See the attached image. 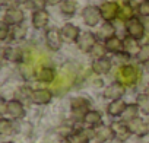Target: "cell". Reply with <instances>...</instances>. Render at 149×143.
<instances>
[{
  "label": "cell",
  "instance_id": "cell-24",
  "mask_svg": "<svg viewBox=\"0 0 149 143\" xmlns=\"http://www.w3.org/2000/svg\"><path fill=\"white\" fill-rule=\"evenodd\" d=\"M114 35H116V28H114L113 22H105V21H104V24L98 28V32H97L98 40H101V41L105 42L107 40L113 38Z\"/></svg>",
  "mask_w": 149,
  "mask_h": 143
},
{
  "label": "cell",
  "instance_id": "cell-25",
  "mask_svg": "<svg viewBox=\"0 0 149 143\" xmlns=\"http://www.w3.org/2000/svg\"><path fill=\"white\" fill-rule=\"evenodd\" d=\"M58 8H60L61 15H64L67 18H72L78 12V2L76 0H63Z\"/></svg>",
  "mask_w": 149,
  "mask_h": 143
},
{
  "label": "cell",
  "instance_id": "cell-28",
  "mask_svg": "<svg viewBox=\"0 0 149 143\" xmlns=\"http://www.w3.org/2000/svg\"><path fill=\"white\" fill-rule=\"evenodd\" d=\"M32 92H34V89H31L28 85H21V86H18L16 91H15V99H18V101H21V102L31 101Z\"/></svg>",
  "mask_w": 149,
  "mask_h": 143
},
{
  "label": "cell",
  "instance_id": "cell-2",
  "mask_svg": "<svg viewBox=\"0 0 149 143\" xmlns=\"http://www.w3.org/2000/svg\"><path fill=\"white\" fill-rule=\"evenodd\" d=\"M74 78H76V75H74V72L69 67V66H64L58 73H57V78L56 81L53 82V86H54V91L57 94H64L67 92L73 82H74Z\"/></svg>",
  "mask_w": 149,
  "mask_h": 143
},
{
  "label": "cell",
  "instance_id": "cell-46",
  "mask_svg": "<svg viewBox=\"0 0 149 143\" xmlns=\"http://www.w3.org/2000/svg\"><path fill=\"white\" fill-rule=\"evenodd\" d=\"M89 143H91V142H89Z\"/></svg>",
  "mask_w": 149,
  "mask_h": 143
},
{
  "label": "cell",
  "instance_id": "cell-44",
  "mask_svg": "<svg viewBox=\"0 0 149 143\" xmlns=\"http://www.w3.org/2000/svg\"><path fill=\"white\" fill-rule=\"evenodd\" d=\"M146 38H148V42H149V31L146 32Z\"/></svg>",
  "mask_w": 149,
  "mask_h": 143
},
{
  "label": "cell",
  "instance_id": "cell-37",
  "mask_svg": "<svg viewBox=\"0 0 149 143\" xmlns=\"http://www.w3.org/2000/svg\"><path fill=\"white\" fill-rule=\"evenodd\" d=\"M10 31H12V26L2 22V25H0V41L10 40Z\"/></svg>",
  "mask_w": 149,
  "mask_h": 143
},
{
  "label": "cell",
  "instance_id": "cell-16",
  "mask_svg": "<svg viewBox=\"0 0 149 143\" xmlns=\"http://www.w3.org/2000/svg\"><path fill=\"white\" fill-rule=\"evenodd\" d=\"M50 22V13L42 9V10H35L31 15V24L35 29H45Z\"/></svg>",
  "mask_w": 149,
  "mask_h": 143
},
{
  "label": "cell",
  "instance_id": "cell-43",
  "mask_svg": "<svg viewBox=\"0 0 149 143\" xmlns=\"http://www.w3.org/2000/svg\"><path fill=\"white\" fill-rule=\"evenodd\" d=\"M145 69H146V72L149 73V63H146V64H145Z\"/></svg>",
  "mask_w": 149,
  "mask_h": 143
},
{
  "label": "cell",
  "instance_id": "cell-10",
  "mask_svg": "<svg viewBox=\"0 0 149 143\" xmlns=\"http://www.w3.org/2000/svg\"><path fill=\"white\" fill-rule=\"evenodd\" d=\"M124 94H126V86L121 85L120 82H113L104 88L102 96L108 101H114V99H121Z\"/></svg>",
  "mask_w": 149,
  "mask_h": 143
},
{
  "label": "cell",
  "instance_id": "cell-8",
  "mask_svg": "<svg viewBox=\"0 0 149 143\" xmlns=\"http://www.w3.org/2000/svg\"><path fill=\"white\" fill-rule=\"evenodd\" d=\"M98 42V37L97 34L91 32V31H82L81 37L78 38L76 41V45L78 48L82 51V53H91V50L94 48V45Z\"/></svg>",
  "mask_w": 149,
  "mask_h": 143
},
{
  "label": "cell",
  "instance_id": "cell-18",
  "mask_svg": "<svg viewBox=\"0 0 149 143\" xmlns=\"http://www.w3.org/2000/svg\"><path fill=\"white\" fill-rule=\"evenodd\" d=\"M111 128H113V131H114V137L118 140V142H126V140H129V137H130V134H132V131H130V128H129V124L126 123V121H114L113 124H111Z\"/></svg>",
  "mask_w": 149,
  "mask_h": 143
},
{
  "label": "cell",
  "instance_id": "cell-7",
  "mask_svg": "<svg viewBox=\"0 0 149 143\" xmlns=\"http://www.w3.org/2000/svg\"><path fill=\"white\" fill-rule=\"evenodd\" d=\"M45 45H47V48L48 50H51V51H58L60 48H61V45H63V37H61V32H60V29H57V28H48L47 31H45Z\"/></svg>",
  "mask_w": 149,
  "mask_h": 143
},
{
  "label": "cell",
  "instance_id": "cell-21",
  "mask_svg": "<svg viewBox=\"0 0 149 143\" xmlns=\"http://www.w3.org/2000/svg\"><path fill=\"white\" fill-rule=\"evenodd\" d=\"M82 121H84L88 127L97 128V127L102 126V115H101V112L97 111V110H88V111L84 114Z\"/></svg>",
  "mask_w": 149,
  "mask_h": 143
},
{
  "label": "cell",
  "instance_id": "cell-30",
  "mask_svg": "<svg viewBox=\"0 0 149 143\" xmlns=\"http://www.w3.org/2000/svg\"><path fill=\"white\" fill-rule=\"evenodd\" d=\"M139 112H140V108L137 107V104H127V107H126V110H124V112L121 115V120L129 123V121L137 118Z\"/></svg>",
  "mask_w": 149,
  "mask_h": 143
},
{
  "label": "cell",
  "instance_id": "cell-31",
  "mask_svg": "<svg viewBox=\"0 0 149 143\" xmlns=\"http://www.w3.org/2000/svg\"><path fill=\"white\" fill-rule=\"evenodd\" d=\"M26 26L24 24L21 25H15L12 26V31H10V41H15V42H19V41H24L25 37H26Z\"/></svg>",
  "mask_w": 149,
  "mask_h": 143
},
{
  "label": "cell",
  "instance_id": "cell-26",
  "mask_svg": "<svg viewBox=\"0 0 149 143\" xmlns=\"http://www.w3.org/2000/svg\"><path fill=\"white\" fill-rule=\"evenodd\" d=\"M114 137V131L111 128V126H100L95 128V139L100 142V143H104V142H108Z\"/></svg>",
  "mask_w": 149,
  "mask_h": 143
},
{
  "label": "cell",
  "instance_id": "cell-39",
  "mask_svg": "<svg viewBox=\"0 0 149 143\" xmlns=\"http://www.w3.org/2000/svg\"><path fill=\"white\" fill-rule=\"evenodd\" d=\"M61 2H63V0H47V3H48L50 6H57V5L60 6Z\"/></svg>",
  "mask_w": 149,
  "mask_h": 143
},
{
  "label": "cell",
  "instance_id": "cell-13",
  "mask_svg": "<svg viewBox=\"0 0 149 143\" xmlns=\"http://www.w3.org/2000/svg\"><path fill=\"white\" fill-rule=\"evenodd\" d=\"M57 78V72L51 67V66H41L37 69V73H35V79L38 82L42 83H53Z\"/></svg>",
  "mask_w": 149,
  "mask_h": 143
},
{
  "label": "cell",
  "instance_id": "cell-35",
  "mask_svg": "<svg viewBox=\"0 0 149 143\" xmlns=\"http://www.w3.org/2000/svg\"><path fill=\"white\" fill-rule=\"evenodd\" d=\"M136 12L140 18H149V0H140L136 6Z\"/></svg>",
  "mask_w": 149,
  "mask_h": 143
},
{
  "label": "cell",
  "instance_id": "cell-9",
  "mask_svg": "<svg viewBox=\"0 0 149 143\" xmlns=\"http://www.w3.org/2000/svg\"><path fill=\"white\" fill-rule=\"evenodd\" d=\"M10 120H21L25 117V107L24 102L18 101V99H9L6 102V114Z\"/></svg>",
  "mask_w": 149,
  "mask_h": 143
},
{
  "label": "cell",
  "instance_id": "cell-1",
  "mask_svg": "<svg viewBox=\"0 0 149 143\" xmlns=\"http://www.w3.org/2000/svg\"><path fill=\"white\" fill-rule=\"evenodd\" d=\"M116 79L124 86H133L142 79V70L134 64L120 66L116 72Z\"/></svg>",
  "mask_w": 149,
  "mask_h": 143
},
{
  "label": "cell",
  "instance_id": "cell-19",
  "mask_svg": "<svg viewBox=\"0 0 149 143\" xmlns=\"http://www.w3.org/2000/svg\"><path fill=\"white\" fill-rule=\"evenodd\" d=\"M89 107H91V102L85 96H74L70 99V108H72L73 114H81L84 117V114L88 110H91Z\"/></svg>",
  "mask_w": 149,
  "mask_h": 143
},
{
  "label": "cell",
  "instance_id": "cell-45",
  "mask_svg": "<svg viewBox=\"0 0 149 143\" xmlns=\"http://www.w3.org/2000/svg\"><path fill=\"white\" fill-rule=\"evenodd\" d=\"M6 143H13V142H6Z\"/></svg>",
  "mask_w": 149,
  "mask_h": 143
},
{
  "label": "cell",
  "instance_id": "cell-6",
  "mask_svg": "<svg viewBox=\"0 0 149 143\" xmlns=\"http://www.w3.org/2000/svg\"><path fill=\"white\" fill-rule=\"evenodd\" d=\"M100 10L102 15V21L105 22H113L118 19V12H120V5L113 0H107L100 5Z\"/></svg>",
  "mask_w": 149,
  "mask_h": 143
},
{
  "label": "cell",
  "instance_id": "cell-11",
  "mask_svg": "<svg viewBox=\"0 0 149 143\" xmlns=\"http://www.w3.org/2000/svg\"><path fill=\"white\" fill-rule=\"evenodd\" d=\"M60 32H61V37L66 42H76L78 38L81 37V29L78 25H74V24H64L61 28H60Z\"/></svg>",
  "mask_w": 149,
  "mask_h": 143
},
{
  "label": "cell",
  "instance_id": "cell-20",
  "mask_svg": "<svg viewBox=\"0 0 149 143\" xmlns=\"http://www.w3.org/2000/svg\"><path fill=\"white\" fill-rule=\"evenodd\" d=\"M127 124H129V128H130L132 134H136V136L140 137V136H146V134L149 133V123L145 121V120L140 118V117H137V118L129 121Z\"/></svg>",
  "mask_w": 149,
  "mask_h": 143
},
{
  "label": "cell",
  "instance_id": "cell-3",
  "mask_svg": "<svg viewBox=\"0 0 149 143\" xmlns=\"http://www.w3.org/2000/svg\"><path fill=\"white\" fill-rule=\"evenodd\" d=\"M25 21V12L21 6L18 5H10L5 9V13H3V22L10 25V26H15V25H21L24 24Z\"/></svg>",
  "mask_w": 149,
  "mask_h": 143
},
{
  "label": "cell",
  "instance_id": "cell-5",
  "mask_svg": "<svg viewBox=\"0 0 149 143\" xmlns=\"http://www.w3.org/2000/svg\"><path fill=\"white\" fill-rule=\"evenodd\" d=\"M124 26H126V34L129 37H133V38H136L139 41L143 37H146V26L140 21V18H137V16H133L132 19L124 22Z\"/></svg>",
  "mask_w": 149,
  "mask_h": 143
},
{
  "label": "cell",
  "instance_id": "cell-41",
  "mask_svg": "<svg viewBox=\"0 0 149 143\" xmlns=\"http://www.w3.org/2000/svg\"><path fill=\"white\" fill-rule=\"evenodd\" d=\"M145 94H148L149 95V82L146 83V86H145Z\"/></svg>",
  "mask_w": 149,
  "mask_h": 143
},
{
  "label": "cell",
  "instance_id": "cell-38",
  "mask_svg": "<svg viewBox=\"0 0 149 143\" xmlns=\"http://www.w3.org/2000/svg\"><path fill=\"white\" fill-rule=\"evenodd\" d=\"M6 99H2V107H0V112H2V115L6 114Z\"/></svg>",
  "mask_w": 149,
  "mask_h": 143
},
{
  "label": "cell",
  "instance_id": "cell-27",
  "mask_svg": "<svg viewBox=\"0 0 149 143\" xmlns=\"http://www.w3.org/2000/svg\"><path fill=\"white\" fill-rule=\"evenodd\" d=\"M105 47H107V51L111 53V54H120L123 53V40L118 38L117 35H114L113 38L107 40L105 41Z\"/></svg>",
  "mask_w": 149,
  "mask_h": 143
},
{
  "label": "cell",
  "instance_id": "cell-4",
  "mask_svg": "<svg viewBox=\"0 0 149 143\" xmlns=\"http://www.w3.org/2000/svg\"><path fill=\"white\" fill-rule=\"evenodd\" d=\"M82 21L86 26L89 28H95L100 25V22L102 21V15L100 10V6L95 5H88L82 9Z\"/></svg>",
  "mask_w": 149,
  "mask_h": 143
},
{
  "label": "cell",
  "instance_id": "cell-36",
  "mask_svg": "<svg viewBox=\"0 0 149 143\" xmlns=\"http://www.w3.org/2000/svg\"><path fill=\"white\" fill-rule=\"evenodd\" d=\"M136 58H137V61L142 63V64L149 63V42L142 44V48H140V51H139V54H137Z\"/></svg>",
  "mask_w": 149,
  "mask_h": 143
},
{
  "label": "cell",
  "instance_id": "cell-32",
  "mask_svg": "<svg viewBox=\"0 0 149 143\" xmlns=\"http://www.w3.org/2000/svg\"><path fill=\"white\" fill-rule=\"evenodd\" d=\"M107 47H105V42L104 41H98L95 45H94V48L91 50V56H92V58L94 60H97V58H102V57H107Z\"/></svg>",
  "mask_w": 149,
  "mask_h": 143
},
{
  "label": "cell",
  "instance_id": "cell-17",
  "mask_svg": "<svg viewBox=\"0 0 149 143\" xmlns=\"http://www.w3.org/2000/svg\"><path fill=\"white\" fill-rule=\"evenodd\" d=\"M25 57V50H22L21 47H5L3 48V58L10 61V63H22Z\"/></svg>",
  "mask_w": 149,
  "mask_h": 143
},
{
  "label": "cell",
  "instance_id": "cell-15",
  "mask_svg": "<svg viewBox=\"0 0 149 143\" xmlns=\"http://www.w3.org/2000/svg\"><path fill=\"white\" fill-rule=\"evenodd\" d=\"M113 69V60L108 57H102V58H97L92 63V72L98 76L102 75H108Z\"/></svg>",
  "mask_w": 149,
  "mask_h": 143
},
{
  "label": "cell",
  "instance_id": "cell-40",
  "mask_svg": "<svg viewBox=\"0 0 149 143\" xmlns=\"http://www.w3.org/2000/svg\"><path fill=\"white\" fill-rule=\"evenodd\" d=\"M0 5H2L3 8H8L12 5V0H0Z\"/></svg>",
  "mask_w": 149,
  "mask_h": 143
},
{
  "label": "cell",
  "instance_id": "cell-34",
  "mask_svg": "<svg viewBox=\"0 0 149 143\" xmlns=\"http://www.w3.org/2000/svg\"><path fill=\"white\" fill-rule=\"evenodd\" d=\"M136 104H137V107L140 108V111L143 112V114H148L149 115V95L148 94H139L137 96H136Z\"/></svg>",
  "mask_w": 149,
  "mask_h": 143
},
{
  "label": "cell",
  "instance_id": "cell-23",
  "mask_svg": "<svg viewBox=\"0 0 149 143\" xmlns=\"http://www.w3.org/2000/svg\"><path fill=\"white\" fill-rule=\"evenodd\" d=\"M120 5V12H118V19L121 22H127L129 19H132L134 16V6L129 2V0H121V2L118 3Z\"/></svg>",
  "mask_w": 149,
  "mask_h": 143
},
{
  "label": "cell",
  "instance_id": "cell-12",
  "mask_svg": "<svg viewBox=\"0 0 149 143\" xmlns=\"http://www.w3.org/2000/svg\"><path fill=\"white\" fill-rule=\"evenodd\" d=\"M51 99H53V91L47 88H40V89H34L31 102L35 105H47L51 102Z\"/></svg>",
  "mask_w": 149,
  "mask_h": 143
},
{
  "label": "cell",
  "instance_id": "cell-22",
  "mask_svg": "<svg viewBox=\"0 0 149 143\" xmlns=\"http://www.w3.org/2000/svg\"><path fill=\"white\" fill-rule=\"evenodd\" d=\"M126 107H127V104H126V101H124L123 98H121V99L110 101V104L107 105V114H108L110 117H114V118L121 117L123 112H124V110H126Z\"/></svg>",
  "mask_w": 149,
  "mask_h": 143
},
{
  "label": "cell",
  "instance_id": "cell-33",
  "mask_svg": "<svg viewBox=\"0 0 149 143\" xmlns=\"http://www.w3.org/2000/svg\"><path fill=\"white\" fill-rule=\"evenodd\" d=\"M15 131V124L10 118H6L3 117L2 120H0V133H2L3 136H9Z\"/></svg>",
  "mask_w": 149,
  "mask_h": 143
},
{
  "label": "cell",
  "instance_id": "cell-42",
  "mask_svg": "<svg viewBox=\"0 0 149 143\" xmlns=\"http://www.w3.org/2000/svg\"><path fill=\"white\" fill-rule=\"evenodd\" d=\"M60 143H72V142H70V139H61Z\"/></svg>",
  "mask_w": 149,
  "mask_h": 143
},
{
  "label": "cell",
  "instance_id": "cell-29",
  "mask_svg": "<svg viewBox=\"0 0 149 143\" xmlns=\"http://www.w3.org/2000/svg\"><path fill=\"white\" fill-rule=\"evenodd\" d=\"M24 9H28L31 12H35V10H42L47 8V0H24L21 3Z\"/></svg>",
  "mask_w": 149,
  "mask_h": 143
},
{
  "label": "cell",
  "instance_id": "cell-14",
  "mask_svg": "<svg viewBox=\"0 0 149 143\" xmlns=\"http://www.w3.org/2000/svg\"><path fill=\"white\" fill-rule=\"evenodd\" d=\"M142 45L139 42V40L133 38V37H129L126 35L123 38V53L129 57H137L139 51H140Z\"/></svg>",
  "mask_w": 149,
  "mask_h": 143
}]
</instances>
